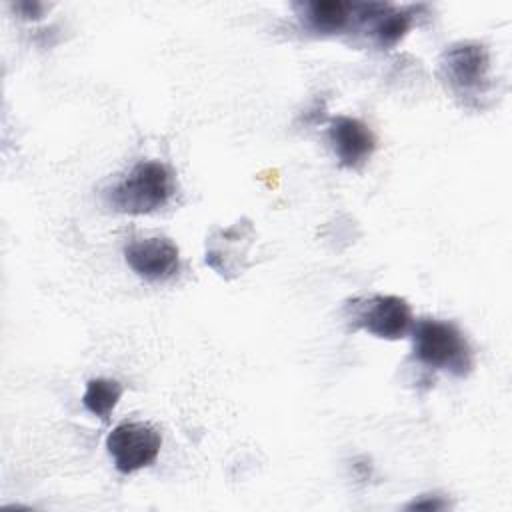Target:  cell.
Here are the masks:
<instances>
[{
    "label": "cell",
    "mask_w": 512,
    "mask_h": 512,
    "mask_svg": "<svg viewBox=\"0 0 512 512\" xmlns=\"http://www.w3.org/2000/svg\"><path fill=\"white\" fill-rule=\"evenodd\" d=\"M172 194L174 178L168 166L142 160L120 182L106 190V204L122 214H150L166 206Z\"/></svg>",
    "instance_id": "6da1fadb"
},
{
    "label": "cell",
    "mask_w": 512,
    "mask_h": 512,
    "mask_svg": "<svg viewBox=\"0 0 512 512\" xmlns=\"http://www.w3.org/2000/svg\"><path fill=\"white\" fill-rule=\"evenodd\" d=\"M414 356L436 370H446L454 376H466L472 366V348L466 336L452 324L434 318L420 320L412 328Z\"/></svg>",
    "instance_id": "7a4b0ae2"
},
{
    "label": "cell",
    "mask_w": 512,
    "mask_h": 512,
    "mask_svg": "<svg viewBox=\"0 0 512 512\" xmlns=\"http://www.w3.org/2000/svg\"><path fill=\"white\" fill-rule=\"evenodd\" d=\"M160 446V432L152 424L138 420L120 422L106 438L108 454L112 456L116 470L122 474H132L150 466L158 458Z\"/></svg>",
    "instance_id": "3957f363"
},
{
    "label": "cell",
    "mask_w": 512,
    "mask_h": 512,
    "mask_svg": "<svg viewBox=\"0 0 512 512\" xmlns=\"http://www.w3.org/2000/svg\"><path fill=\"white\" fill-rule=\"evenodd\" d=\"M358 302L360 304L352 316L354 324L378 338L398 340L404 338L414 326L412 308L400 296L374 294Z\"/></svg>",
    "instance_id": "277c9868"
},
{
    "label": "cell",
    "mask_w": 512,
    "mask_h": 512,
    "mask_svg": "<svg viewBox=\"0 0 512 512\" xmlns=\"http://www.w3.org/2000/svg\"><path fill=\"white\" fill-rule=\"evenodd\" d=\"M440 66L452 90L460 96H470L478 94L484 88L488 80L490 58L488 50L482 44L458 42L442 54Z\"/></svg>",
    "instance_id": "5b68a950"
},
{
    "label": "cell",
    "mask_w": 512,
    "mask_h": 512,
    "mask_svg": "<svg viewBox=\"0 0 512 512\" xmlns=\"http://www.w3.org/2000/svg\"><path fill=\"white\" fill-rule=\"evenodd\" d=\"M124 258L128 266L150 282L170 280L180 268L178 246L164 236L138 238L126 244Z\"/></svg>",
    "instance_id": "8992f818"
},
{
    "label": "cell",
    "mask_w": 512,
    "mask_h": 512,
    "mask_svg": "<svg viewBox=\"0 0 512 512\" xmlns=\"http://www.w3.org/2000/svg\"><path fill=\"white\" fill-rule=\"evenodd\" d=\"M328 138L340 164L346 168L362 166L376 148V138L372 130L358 118L350 116L332 118Z\"/></svg>",
    "instance_id": "52a82bcc"
},
{
    "label": "cell",
    "mask_w": 512,
    "mask_h": 512,
    "mask_svg": "<svg viewBox=\"0 0 512 512\" xmlns=\"http://www.w3.org/2000/svg\"><path fill=\"white\" fill-rule=\"evenodd\" d=\"M370 12L368 4H350L340 0H314L304 4V20L310 28L324 34H334L344 30L352 18L366 20Z\"/></svg>",
    "instance_id": "ba28073f"
},
{
    "label": "cell",
    "mask_w": 512,
    "mask_h": 512,
    "mask_svg": "<svg viewBox=\"0 0 512 512\" xmlns=\"http://www.w3.org/2000/svg\"><path fill=\"white\" fill-rule=\"evenodd\" d=\"M370 20H374L372 34L376 42L384 48H390L398 44L408 32L412 24V14L410 10H394L388 4H378Z\"/></svg>",
    "instance_id": "9c48e42d"
},
{
    "label": "cell",
    "mask_w": 512,
    "mask_h": 512,
    "mask_svg": "<svg viewBox=\"0 0 512 512\" xmlns=\"http://www.w3.org/2000/svg\"><path fill=\"white\" fill-rule=\"evenodd\" d=\"M124 388L118 380H112V378H92L88 380L86 384V392L82 396V404L84 408L102 418V420H108L110 412L114 410V406L118 404L120 396H122Z\"/></svg>",
    "instance_id": "30bf717a"
},
{
    "label": "cell",
    "mask_w": 512,
    "mask_h": 512,
    "mask_svg": "<svg viewBox=\"0 0 512 512\" xmlns=\"http://www.w3.org/2000/svg\"><path fill=\"white\" fill-rule=\"evenodd\" d=\"M16 10L22 12L24 18H40V16H42V10H44V4H38V2H20V4H16Z\"/></svg>",
    "instance_id": "8fae6325"
},
{
    "label": "cell",
    "mask_w": 512,
    "mask_h": 512,
    "mask_svg": "<svg viewBox=\"0 0 512 512\" xmlns=\"http://www.w3.org/2000/svg\"><path fill=\"white\" fill-rule=\"evenodd\" d=\"M406 508L408 510H414V508L416 510H440V508H444V502L438 500V496H434L432 500H414Z\"/></svg>",
    "instance_id": "7c38bea8"
}]
</instances>
